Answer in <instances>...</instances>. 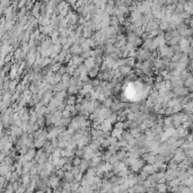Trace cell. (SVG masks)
<instances>
[{
	"label": "cell",
	"instance_id": "6da1fadb",
	"mask_svg": "<svg viewBox=\"0 0 193 193\" xmlns=\"http://www.w3.org/2000/svg\"><path fill=\"white\" fill-rule=\"evenodd\" d=\"M48 184H49V188H51L53 191H57L59 189V186L61 185V179L57 174H52L49 177Z\"/></svg>",
	"mask_w": 193,
	"mask_h": 193
},
{
	"label": "cell",
	"instance_id": "7a4b0ae2",
	"mask_svg": "<svg viewBox=\"0 0 193 193\" xmlns=\"http://www.w3.org/2000/svg\"><path fill=\"white\" fill-rule=\"evenodd\" d=\"M145 163H146V162H145L142 158H139V159L134 160V162H133V164H132V165H131L129 168H130V170H131L132 173H134V174H136V173H138V172L140 173V172L142 170V168L145 167V165H146Z\"/></svg>",
	"mask_w": 193,
	"mask_h": 193
},
{
	"label": "cell",
	"instance_id": "3957f363",
	"mask_svg": "<svg viewBox=\"0 0 193 193\" xmlns=\"http://www.w3.org/2000/svg\"><path fill=\"white\" fill-rule=\"evenodd\" d=\"M97 79L101 80V81H108L111 83L113 79H114V75H113V71L112 70H107V71H101L97 76Z\"/></svg>",
	"mask_w": 193,
	"mask_h": 193
},
{
	"label": "cell",
	"instance_id": "277c9868",
	"mask_svg": "<svg viewBox=\"0 0 193 193\" xmlns=\"http://www.w3.org/2000/svg\"><path fill=\"white\" fill-rule=\"evenodd\" d=\"M175 163H177V164H180V163H183L185 159H186V155H185V151L182 149V148H179L176 151H175V154H174V157L172 158Z\"/></svg>",
	"mask_w": 193,
	"mask_h": 193
},
{
	"label": "cell",
	"instance_id": "5b68a950",
	"mask_svg": "<svg viewBox=\"0 0 193 193\" xmlns=\"http://www.w3.org/2000/svg\"><path fill=\"white\" fill-rule=\"evenodd\" d=\"M173 93H174V95L176 96V97H186L189 94H190V91H189V88H186V87H175V88H173L172 90Z\"/></svg>",
	"mask_w": 193,
	"mask_h": 193
},
{
	"label": "cell",
	"instance_id": "8992f818",
	"mask_svg": "<svg viewBox=\"0 0 193 193\" xmlns=\"http://www.w3.org/2000/svg\"><path fill=\"white\" fill-rule=\"evenodd\" d=\"M95 155H96V153L90 148L89 146H86V147L84 148V159H86V160H91V159L95 157Z\"/></svg>",
	"mask_w": 193,
	"mask_h": 193
},
{
	"label": "cell",
	"instance_id": "52a82bcc",
	"mask_svg": "<svg viewBox=\"0 0 193 193\" xmlns=\"http://www.w3.org/2000/svg\"><path fill=\"white\" fill-rule=\"evenodd\" d=\"M177 176H179V169H167L165 173V177L167 182L177 179Z\"/></svg>",
	"mask_w": 193,
	"mask_h": 193
},
{
	"label": "cell",
	"instance_id": "ba28073f",
	"mask_svg": "<svg viewBox=\"0 0 193 193\" xmlns=\"http://www.w3.org/2000/svg\"><path fill=\"white\" fill-rule=\"evenodd\" d=\"M39 20V25L40 26H49L51 25V17H48V16H40L38 18Z\"/></svg>",
	"mask_w": 193,
	"mask_h": 193
},
{
	"label": "cell",
	"instance_id": "9c48e42d",
	"mask_svg": "<svg viewBox=\"0 0 193 193\" xmlns=\"http://www.w3.org/2000/svg\"><path fill=\"white\" fill-rule=\"evenodd\" d=\"M100 72H101V67L95 65L93 69L88 70V77H89L90 79H95V78H97Z\"/></svg>",
	"mask_w": 193,
	"mask_h": 193
},
{
	"label": "cell",
	"instance_id": "30bf717a",
	"mask_svg": "<svg viewBox=\"0 0 193 193\" xmlns=\"http://www.w3.org/2000/svg\"><path fill=\"white\" fill-rule=\"evenodd\" d=\"M70 54H72L74 57L75 55H81V53H83V49H81V46L79 45V44H75V45H72L71 48H70V51H69Z\"/></svg>",
	"mask_w": 193,
	"mask_h": 193
},
{
	"label": "cell",
	"instance_id": "8fae6325",
	"mask_svg": "<svg viewBox=\"0 0 193 193\" xmlns=\"http://www.w3.org/2000/svg\"><path fill=\"white\" fill-rule=\"evenodd\" d=\"M119 70H120L121 75H122L124 78H127L129 75H131V74L133 72V69H132V68H130V67H128V65H123V67H121Z\"/></svg>",
	"mask_w": 193,
	"mask_h": 193
},
{
	"label": "cell",
	"instance_id": "7c38bea8",
	"mask_svg": "<svg viewBox=\"0 0 193 193\" xmlns=\"http://www.w3.org/2000/svg\"><path fill=\"white\" fill-rule=\"evenodd\" d=\"M90 136H91V140H100L102 137H104V132L101 130H94L93 129Z\"/></svg>",
	"mask_w": 193,
	"mask_h": 193
},
{
	"label": "cell",
	"instance_id": "4fadbf2b",
	"mask_svg": "<svg viewBox=\"0 0 193 193\" xmlns=\"http://www.w3.org/2000/svg\"><path fill=\"white\" fill-rule=\"evenodd\" d=\"M100 112H101V114L105 117V119H108L110 116L113 114V111L111 110V108H107V107H105L102 105V107H100Z\"/></svg>",
	"mask_w": 193,
	"mask_h": 193
},
{
	"label": "cell",
	"instance_id": "5bb4252c",
	"mask_svg": "<svg viewBox=\"0 0 193 193\" xmlns=\"http://www.w3.org/2000/svg\"><path fill=\"white\" fill-rule=\"evenodd\" d=\"M173 87H183L184 86V81L181 79V77H173V79L170 80Z\"/></svg>",
	"mask_w": 193,
	"mask_h": 193
},
{
	"label": "cell",
	"instance_id": "9a60e30c",
	"mask_svg": "<svg viewBox=\"0 0 193 193\" xmlns=\"http://www.w3.org/2000/svg\"><path fill=\"white\" fill-rule=\"evenodd\" d=\"M129 17L131 18V20H132V24L134 23V22H137V20H139V19H141L142 18V15L138 10H134V12H131L130 15H129Z\"/></svg>",
	"mask_w": 193,
	"mask_h": 193
},
{
	"label": "cell",
	"instance_id": "2e32d148",
	"mask_svg": "<svg viewBox=\"0 0 193 193\" xmlns=\"http://www.w3.org/2000/svg\"><path fill=\"white\" fill-rule=\"evenodd\" d=\"M84 65L88 69V70H90V69H93L95 65H96V62H95V58H88V59H86L85 60V62H84Z\"/></svg>",
	"mask_w": 193,
	"mask_h": 193
},
{
	"label": "cell",
	"instance_id": "e0dca14e",
	"mask_svg": "<svg viewBox=\"0 0 193 193\" xmlns=\"http://www.w3.org/2000/svg\"><path fill=\"white\" fill-rule=\"evenodd\" d=\"M156 191L159 193H167L168 192V185L167 183H163V184H157L156 185Z\"/></svg>",
	"mask_w": 193,
	"mask_h": 193
},
{
	"label": "cell",
	"instance_id": "ac0fdd59",
	"mask_svg": "<svg viewBox=\"0 0 193 193\" xmlns=\"http://www.w3.org/2000/svg\"><path fill=\"white\" fill-rule=\"evenodd\" d=\"M74 64L76 65V67H80V65H83L84 62H85V59L84 58H81L80 55H75V57H72V60H71Z\"/></svg>",
	"mask_w": 193,
	"mask_h": 193
},
{
	"label": "cell",
	"instance_id": "d6986e66",
	"mask_svg": "<svg viewBox=\"0 0 193 193\" xmlns=\"http://www.w3.org/2000/svg\"><path fill=\"white\" fill-rule=\"evenodd\" d=\"M116 52H117V49L115 48V45L106 43V45H105V53L106 54H112V53H116Z\"/></svg>",
	"mask_w": 193,
	"mask_h": 193
},
{
	"label": "cell",
	"instance_id": "ffe728a7",
	"mask_svg": "<svg viewBox=\"0 0 193 193\" xmlns=\"http://www.w3.org/2000/svg\"><path fill=\"white\" fill-rule=\"evenodd\" d=\"M123 131H124V130H122V129H113V131L111 132V137H114L116 139L121 140L122 134H123Z\"/></svg>",
	"mask_w": 193,
	"mask_h": 193
},
{
	"label": "cell",
	"instance_id": "44dd1931",
	"mask_svg": "<svg viewBox=\"0 0 193 193\" xmlns=\"http://www.w3.org/2000/svg\"><path fill=\"white\" fill-rule=\"evenodd\" d=\"M129 131H130V133L132 134V137H133V138H136V139H139V138L141 137L142 134H143V133H142L141 131H140V129H139V128L130 129Z\"/></svg>",
	"mask_w": 193,
	"mask_h": 193
},
{
	"label": "cell",
	"instance_id": "7402d4cb",
	"mask_svg": "<svg viewBox=\"0 0 193 193\" xmlns=\"http://www.w3.org/2000/svg\"><path fill=\"white\" fill-rule=\"evenodd\" d=\"M67 105H76L77 104V96L75 95H68L65 98Z\"/></svg>",
	"mask_w": 193,
	"mask_h": 193
},
{
	"label": "cell",
	"instance_id": "603a6c76",
	"mask_svg": "<svg viewBox=\"0 0 193 193\" xmlns=\"http://www.w3.org/2000/svg\"><path fill=\"white\" fill-rule=\"evenodd\" d=\"M79 91H80V90L78 89L77 86H69V88L67 90L68 95H75V96H78V95H79Z\"/></svg>",
	"mask_w": 193,
	"mask_h": 193
},
{
	"label": "cell",
	"instance_id": "cb8c5ba5",
	"mask_svg": "<svg viewBox=\"0 0 193 193\" xmlns=\"http://www.w3.org/2000/svg\"><path fill=\"white\" fill-rule=\"evenodd\" d=\"M143 170H146L149 175H153V174H155V173H157L156 172V169H155V167H154V165H150V164H146L145 165V167L142 168Z\"/></svg>",
	"mask_w": 193,
	"mask_h": 193
},
{
	"label": "cell",
	"instance_id": "d4e9b609",
	"mask_svg": "<svg viewBox=\"0 0 193 193\" xmlns=\"http://www.w3.org/2000/svg\"><path fill=\"white\" fill-rule=\"evenodd\" d=\"M155 156H156L155 153H146V154L141 155V158L146 162V163H148L149 160H151V159L154 158Z\"/></svg>",
	"mask_w": 193,
	"mask_h": 193
},
{
	"label": "cell",
	"instance_id": "484cf974",
	"mask_svg": "<svg viewBox=\"0 0 193 193\" xmlns=\"http://www.w3.org/2000/svg\"><path fill=\"white\" fill-rule=\"evenodd\" d=\"M132 138H133V137H132V134L130 133V131H129V130H124V131H123V134H122V138H121L122 140L129 142L131 139H132Z\"/></svg>",
	"mask_w": 193,
	"mask_h": 193
},
{
	"label": "cell",
	"instance_id": "4316f807",
	"mask_svg": "<svg viewBox=\"0 0 193 193\" xmlns=\"http://www.w3.org/2000/svg\"><path fill=\"white\" fill-rule=\"evenodd\" d=\"M136 64H137V59H134V58H127V65L130 67V68H132V69H134L136 68Z\"/></svg>",
	"mask_w": 193,
	"mask_h": 193
},
{
	"label": "cell",
	"instance_id": "83f0119b",
	"mask_svg": "<svg viewBox=\"0 0 193 193\" xmlns=\"http://www.w3.org/2000/svg\"><path fill=\"white\" fill-rule=\"evenodd\" d=\"M61 68H62V63H59V62H57V63H52L51 64V70L52 72H59L60 70H61Z\"/></svg>",
	"mask_w": 193,
	"mask_h": 193
},
{
	"label": "cell",
	"instance_id": "f1b7e54d",
	"mask_svg": "<svg viewBox=\"0 0 193 193\" xmlns=\"http://www.w3.org/2000/svg\"><path fill=\"white\" fill-rule=\"evenodd\" d=\"M38 124L40 125L41 129H44L45 124H46V117H45V116H39V119H38Z\"/></svg>",
	"mask_w": 193,
	"mask_h": 193
},
{
	"label": "cell",
	"instance_id": "f546056e",
	"mask_svg": "<svg viewBox=\"0 0 193 193\" xmlns=\"http://www.w3.org/2000/svg\"><path fill=\"white\" fill-rule=\"evenodd\" d=\"M159 28H160L164 33H166L168 31V28H169V23H168V22H165V20H162V23L159 24Z\"/></svg>",
	"mask_w": 193,
	"mask_h": 193
},
{
	"label": "cell",
	"instance_id": "4dcf8cb0",
	"mask_svg": "<svg viewBox=\"0 0 193 193\" xmlns=\"http://www.w3.org/2000/svg\"><path fill=\"white\" fill-rule=\"evenodd\" d=\"M113 98H114V97H110V98H106V100L104 101L103 106L107 107V108H111V107L113 106Z\"/></svg>",
	"mask_w": 193,
	"mask_h": 193
},
{
	"label": "cell",
	"instance_id": "1f68e13d",
	"mask_svg": "<svg viewBox=\"0 0 193 193\" xmlns=\"http://www.w3.org/2000/svg\"><path fill=\"white\" fill-rule=\"evenodd\" d=\"M167 167H168V169H179V164L175 163L173 159H170V160L167 163Z\"/></svg>",
	"mask_w": 193,
	"mask_h": 193
},
{
	"label": "cell",
	"instance_id": "d6a6232c",
	"mask_svg": "<svg viewBox=\"0 0 193 193\" xmlns=\"http://www.w3.org/2000/svg\"><path fill=\"white\" fill-rule=\"evenodd\" d=\"M133 189H134V192L136 193H145L147 190L145 189V186L143 185H140V184H137L136 186H133Z\"/></svg>",
	"mask_w": 193,
	"mask_h": 193
},
{
	"label": "cell",
	"instance_id": "836d02e7",
	"mask_svg": "<svg viewBox=\"0 0 193 193\" xmlns=\"http://www.w3.org/2000/svg\"><path fill=\"white\" fill-rule=\"evenodd\" d=\"M181 184H184V185H185V186H188V188H192L193 186V176L188 177L186 180L184 181V182H182Z\"/></svg>",
	"mask_w": 193,
	"mask_h": 193
},
{
	"label": "cell",
	"instance_id": "e575fe53",
	"mask_svg": "<svg viewBox=\"0 0 193 193\" xmlns=\"http://www.w3.org/2000/svg\"><path fill=\"white\" fill-rule=\"evenodd\" d=\"M133 125V121H130V120H125L123 122V130H130Z\"/></svg>",
	"mask_w": 193,
	"mask_h": 193
},
{
	"label": "cell",
	"instance_id": "d590c367",
	"mask_svg": "<svg viewBox=\"0 0 193 193\" xmlns=\"http://www.w3.org/2000/svg\"><path fill=\"white\" fill-rule=\"evenodd\" d=\"M182 55H183V53H175L174 57L172 58V62H175V63L180 62L181 59H182Z\"/></svg>",
	"mask_w": 193,
	"mask_h": 193
},
{
	"label": "cell",
	"instance_id": "8d00e7d4",
	"mask_svg": "<svg viewBox=\"0 0 193 193\" xmlns=\"http://www.w3.org/2000/svg\"><path fill=\"white\" fill-rule=\"evenodd\" d=\"M20 49L23 50V52L24 53H28L29 52V50H31V45L28 44V43H22V45H20Z\"/></svg>",
	"mask_w": 193,
	"mask_h": 193
},
{
	"label": "cell",
	"instance_id": "74e56055",
	"mask_svg": "<svg viewBox=\"0 0 193 193\" xmlns=\"http://www.w3.org/2000/svg\"><path fill=\"white\" fill-rule=\"evenodd\" d=\"M107 120H110V122L111 123H113V124H115L116 122L119 121V115H117V113H113L112 115L110 116Z\"/></svg>",
	"mask_w": 193,
	"mask_h": 193
},
{
	"label": "cell",
	"instance_id": "f35d334b",
	"mask_svg": "<svg viewBox=\"0 0 193 193\" xmlns=\"http://www.w3.org/2000/svg\"><path fill=\"white\" fill-rule=\"evenodd\" d=\"M107 140H108V142H110V145L111 146H113V147H115L116 145L119 143V139H116V138H114V137H107Z\"/></svg>",
	"mask_w": 193,
	"mask_h": 193
},
{
	"label": "cell",
	"instance_id": "ab89813d",
	"mask_svg": "<svg viewBox=\"0 0 193 193\" xmlns=\"http://www.w3.org/2000/svg\"><path fill=\"white\" fill-rule=\"evenodd\" d=\"M192 86H193V76L190 78H188V79L184 81V87L190 88V87H192Z\"/></svg>",
	"mask_w": 193,
	"mask_h": 193
},
{
	"label": "cell",
	"instance_id": "60d3db41",
	"mask_svg": "<svg viewBox=\"0 0 193 193\" xmlns=\"http://www.w3.org/2000/svg\"><path fill=\"white\" fill-rule=\"evenodd\" d=\"M81 163H83V159H81V158L75 157V158H74V162H72V165H74L75 167H79V166L81 165Z\"/></svg>",
	"mask_w": 193,
	"mask_h": 193
},
{
	"label": "cell",
	"instance_id": "b9f144b4",
	"mask_svg": "<svg viewBox=\"0 0 193 193\" xmlns=\"http://www.w3.org/2000/svg\"><path fill=\"white\" fill-rule=\"evenodd\" d=\"M120 20L117 19V17L115 16H113V17H111V26H120Z\"/></svg>",
	"mask_w": 193,
	"mask_h": 193
},
{
	"label": "cell",
	"instance_id": "7bdbcfd3",
	"mask_svg": "<svg viewBox=\"0 0 193 193\" xmlns=\"http://www.w3.org/2000/svg\"><path fill=\"white\" fill-rule=\"evenodd\" d=\"M120 162V159H119V157H117V155H113L112 157H111V159H110V163L112 164V165H115Z\"/></svg>",
	"mask_w": 193,
	"mask_h": 193
},
{
	"label": "cell",
	"instance_id": "ee69618b",
	"mask_svg": "<svg viewBox=\"0 0 193 193\" xmlns=\"http://www.w3.org/2000/svg\"><path fill=\"white\" fill-rule=\"evenodd\" d=\"M81 58H84L85 60L86 59H88V58H91V50H89V51H84L83 53H81V55H80Z\"/></svg>",
	"mask_w": 193,
	"mask_h": 193
},
{
	"label": "cell",
	"instance_id": "f6af8a7d",
	"mask_svg": "<svg viewBox=\"0 0 193 193\" xmlns=\"http://www.w3.org/2000/svg\"><path fill=\"white\" fill-rule=\"evenodd\" d=\"M76 157H79V158L84 159V149L77 148V150H76Z\"/></svg>",
	"mask_w": 193,
	"mask_h": 193
},
{
	"label": "cell",
	"instance_id": "bcb514c9",
	"mask_svg": "<svg viewBox=\"0 0 193 193\" xmlns=\"http://www.w3.org/2000/svg\"><path fill=\"white\" fill-rule=\"evenodd\" d=\"M62 117H64V119H70V117H72V114H71L69 111H65V110H64L63 112H62Z\"/></svg>",
	"mask_w": 193,
	"mask_h": 193
},
{
	"label": "cell",
	"instance_id": "7dc6e473",
	"mask_svg": "<svg viewBox=\"0 0 193 193\" xmlns=\"http://www.w3.org/2000/svg\"><path fill=\"white\" fill-rule=\"evenodd\" d=\"M163 81H165V80H164V77H163L162 75H157V76L155 77V84H156V83H163Z\"/></svg>",
	"mask_w": 193,
	"mask_h": 193
},
{
	"label": "cell",
	"instance_id": "c3c4849f",
	"mask_svg": "<svg viewBox=\"0 0 193 193\" xmlns=\"http://www.w3.org/2000/svg\"><path fill=\"white\" fill-rule=\"evenodd\" d=\"M114 129H122L123 130V122L117 121L115 124H114Z\"/></svg>",
	"mask_w": 193,
	"mask_h": 193
},
{
	"label": "cell",
	"instance_id": "681fc988",
	"mask_svg": "<svg viewBox=\"0 0 193 193\" xmlns=\"http://www.w3.org/2000/svg\"><path fill=\"white\" fill-rule=\"evenodd\" d=\"M186 173H188V175H189V176H193V166H192V167L188 168Z\"/></svg>",
	"mask_w": 193,
	"mask_h": 193
},
{
	"label": "cell",
	"instance_id": "f907efd6",
	"mask_svg": "<svg viewBox=\"0 0 193 193\" xmlns=\"http://www.w3.org/2000/svg\"><path fill=\"white\" fill-rule=\"evenodd\" d=\"M155 191H156V189H151V190H149V191H146L145 193H155Z\"/></svg>",
	"mask_w": 193,
	"mask_h": 193
},
{
	"label": "cell",
	"instance_id": "816d5d0a",
	"mask_svg": "<svg viewBox=\"0 0 193 193\" xmlns=\"http://www.w3.org/2000/svg\"><path fill=\"white\" fill-rule=\"evenodd\" d=\"M189 91H190V94H193V86H192V87H190V88H189Z\"/></svg>",
	"mask_w": 193,
	"mask_h": 193
},
{
	"label": "cell",
	"instance_id": "f5cc1de1",
	"mask_svg": "<svg viewBox=\"0 0 193 193\" xmlns=\"http://www.w3.org/2000/svg\"><path fill=\"white\" fill-rule=\"evenodd\" d=\"M53 193H63V192L60 191V190H57V191H53Z\"/></svg>",
	"mask_w": 193,
	"mask_h": 193
},
{
	"label": "cell",
	"instance_id": "db71d44e",
	"mask_svg": "<svg viewBox=\"0 0 193 193\" xmlns=\"http://www.w3.org/2000/svg\"><path fill=\"white\" fill-rule=\"evenodd\" d=\"M191 32H192V36H193V28H191Z\"/></svg>",
	"mask_w": 193,
	"mask_h": 193
},
{
	"label": "cell",
	"instance_id": "11a10c76",
	"mask_svg": "<svg viewBox=\"0 0 193 193\" xmlns=\"http://www.w3.org/2000/svg\"><path fill=\"white\" fill-rule=\"evenodd\" d=\"M191 129H192V132H193V124L191 125Z\"/></svg>",
	"mask_w": 193,
	"mask_h": 193
},
{
	"label": "cell",
	"instance_id": "9f6ffc18",
	"mask_svg": "<svg viewBox=\"0 0 193 193\" xmlns=\"http://www.w3.org/2000/svg\"><path fill=\"white\" fill-rule=\"evenodd\" d=\"M122 193H129L128 191H124V192H122Z\"/></svg>",
	"mask_w": 193,
	"mask_h": 193
}]
</instances>
